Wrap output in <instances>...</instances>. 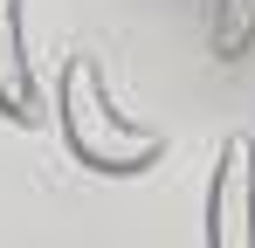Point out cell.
I'll return each mask as SVG.
<instances>
[{
	"label": "cell",
	"instance_id": "3",
	"mask_svg": "<svg viewBox=\"0 0 255 248\" xmlns=\"http://www.w3.org/2000/svg\"><path fill=\"white\" fill-rule=\"evenodd\" d=\"M0 118L7 124H35L42 97H35V62H28V7L0 0Z\"/></svg>",
	"mask_w": 255,
	"mask_h": 248
},
{
	"label": "cell",
	"instance_id": "1",
	"mask_svg": "<svg viewBox=\"0 0 255 248\" xmlns=\"http://www.w3.org/2000/svg\"><path fill=\"white\" fill-rule=\"evenodd\" d=\"M55 124H62L69 159L83 165V172H104V179H138V172H152V165L166 159V131H145V124L118 118L97 55H69V62H62Z\"/></svg>",
	"mask_w": 255,
	"mask_h": 248
},
{
	"label": "cell",
	"instance_id": "2",
	"mask_svg": "<svg viewBox=\"0 0 255 248\" xmlns=\"http://www.w3.org/2000/svg\"><path fill=\"white\" fill-rule=\"evenodd\" d=\"M207 248H255V138H228L214 159Z\"/></svg>",
	"mask_w": 255,
	"mask_h": 248
}]
</instances>
